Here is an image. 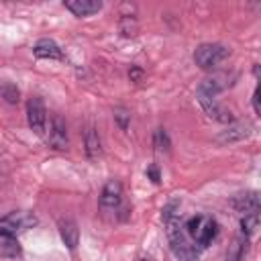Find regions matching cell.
<instances>
[{"label": "cell", "mask_w": 261, "mask_h": 261, "mask_svg": "<svg viewBox=\"0 0 261 261\" xmlns=\"http://www.w3.org/2000/svg\"><path fill=\"white\" fill-rule=\"evenodd\" d=\"M139 261H151V259H139Z\"/></svg>", "instance_id": "cell-24"}, {"label": "cell", "mask_w": 261, "mask_h": 261, "mask_svg": "<svg viewBox=\"0 0 261 261\" xmlns=\"http://www.w3.org/2000/svg\"><path fill=\"white\" fill-rule=\"evenodd\" d=\"M84 141H86V155L90 159H98L100 153H102V143H100V135H98V130L94 126H88L86 128Z\"/></svg>", "instance_id": "cell-12"}, {"label": "cell", "mask_w": 261, "mask_h": 261, "mask_svg": "<svg viewBox=\"0 0 261 261\" xmlns=\"http://www.w3.org/2000/svg\"><path fill=\"white\" fill-rule=\"evenodd\" d=\"M251 135V124L249 122H230L220 135H218V141L220 143H237V141H243Z\"/></svg>", "instance_id": "cell-9"}, {"label": "cell", "mask_w": 261, "mask_h": 261, "mask_svg": "<svg viewBox=\"0 0 261 261\" xmlns=\"http://www.w3.org/2000/svg\"><path fill=\"white\" fill-rule=\"evenodd\" d=\"M0 96H2L8 104H16V102H18L20 92H18V88H16L14 84H4V86L0 88Z\"/></svg>", "instance_id": "cell-16"}, {"label": "cell", "mask_w": 261, "mask_h": 261, "mask_svg": "<svg viewBox=\"0 0 261 261\" xmlns=\"http://www.w3.org/2000/svg\"><path fill=\"white\" fill-rule=\"evenodd\" d=\"M153 145L159 149V151H167L169 149V139H167V133L163 128H157L155 135H153Z\"/></svg>", "instance_id": "cell-18"}, {"label": "cell", "mask_w": 261, "mask_h": 261, "mask_svg": "<svg viewBox=\"0 0 261 261\" xmlns=\"http://www.w3.org/2000/svg\"><path fill=\"white\" fill-rule=\"evenodd\" d=\"M63 6L71 14L80 16V18L82 16H92V14H96V12L102 10V2L100 0H65Z\"/></svg>", "instance_id": "cell-8"}, {"label": "cell", "mask_w": 261, "mask_h": 261, "mask_svg": "<svg viewBox=\"0 0 261 261\" xmlns=\"http://www.w3.org/2000/svg\"><path fill=\"white\" fill-rule=\"evenodd\" d=\"M0 255L6 257H18L20 255V245L14 237L8 234H0Z\"/></svg>", "instance_id": "cell-14"}, {"label": "cell", "mask_w": 261, "mask_h": 261, "mask_svg": "<svg viewBox=\"0 0 261 261\" xmlns=\"http://www.w3.org/2000/svg\"><path fill=\"white\" fill-rule=\"evenodd\" d=\"M184 228L186 234L192 239V243H196L198 247H208L218 232L216 220L210 216H192Z\"/></svg>", "instance_id": "cell-1"}, {"label": "cell", "mask_w": 261, "mask_h": 261, "mask_svg": "<svg viewBox=\"0 0 261 261\" xmlns=\"http://www.w3.org/2000/svg\"><path fill=\"white\" fill-rule=\"evenodd\" d=\"M175 208H177V202H169V204L163 208V214H161L163 222L169 220V218H173V216H177V214H175Z\"/></svg>", "instance_id": "cell-20"}, {"label": "cell", "mask_w": 261, "mask_h": 261, "mask_svg": "<svg viewBox=\"0 0 261 261\" xmlns=\"http://www.w3.org/2000/svg\"><path fill=\"white\" fill-rule=\"evenodd\" d=\"M33 53L39 59H63V51L53 39H39L33 47Z\"/></svg>", "instance_id": "cell-10"}, {"label": "cell", "mask_w": 261, "mask_h": 261, "mask_svg": "<svg viewBox=\"0 0 261 261\" xmlns=\"http://www.w3.org/2000/svg\"><path fill=\"white\" fill-rule=\"evenodd\" d=\"M257 228H259V212L245 214V216L241 218V230H243L245 237H251Z\"/></svg>", "instance_id": "cell-15"}, {"label": "cell", "mask_w": 261, "mask_h": 261, "mask_svg": "<svg viewBox=\"0 0 261 261\" xmlns=\"http://www.w3.org/2000/svg\"><path fill=\"white\" fill-rule=\"evenodd\" d=\"M47 141L53 149L57 151H65L67 149V126H65V120L59 116V114H53L51 120H49V135H47Z\"/></svg>", "instance_id": "cell-4"}, {"label": "cell", "mask_w": 261, "mask_h": 261, "mask_svg": "<svg viewBox=\"0 0 261 261\" xmlns=\"http://www.w3.org/2000/svg\"><path fill=\"white\" fill-rule=\"evenodd\" d=\"M128 77L133 80V82H141V77H143V69L141 67H130V71H128Z\"/></svg>", "instance_id": "cell-21"}, {"label": "cell", "mask_w": 261, "mask_h": 261, "mask_svg": "<svg viewBox=\"0 0 261 261\" xmlns=\"http://www.w3.org/2000/svg\"><path fill=\"white\" fill-rule=\"evenodd\" d=\"M232 208L241 214H253V212H259V194L257 192H243V194H237L232 200H230Z\"/></svg>", "instance_id": "cell-6"}, {"label": "cell", "mask_w": 261, "mask_h": 261, "mask_svg": "<svg viewBox=\"0 0 261 261\" xmlns=\"http://www.w3.org/2000/svg\"><path fill=\"white\" fill-rule=\"evenodd\" d=\"M147 175L151 177L153 184H159V179H161V177H159V169H157V165H151V167L147 169Z\"/></svg>", "instance_id": "cell-22"}, {"label": "cell", "mask_w": 261, "mask_h": 261, "mask_svg": "<svg viewBox=\"0 0 261 261\" xmlns=\"http://www.w3.org/2000/svg\"><path fill=\"white\" fill-rule=\"evenodd\" d=\"M198 100H200V104H202L204 112H206L210 118H214V120H218V122H224V124L234 122L232 112H230V110H226V108H222V106L216 102V98H214V96L198 94Z\"/></svg>", "instance_id": "cell-5"}, {"label": "cell", "mask_w": 261, "mask_h": 261, "mask_svg": "<svg viewBox=\"0 0 261 261\" xmlns=\"http://www.w3.org/2000/svg\"><path fill=\"white\" fill-rule=\"evenodd\" d=\"M253 110H255V114L261 112V106H259V86H257L255 92H253Z\"/></svg>", "instance_id": "cell-23"}, {"label": "cell", "mask_w": 261, "mask_h": 261, "mask_svg": "<svg viewBox=\"0 0 261 261\" xmlns=\"http://www.w3.org/2000/svg\"><path fill=\"white\" fill-rule=\"evenodd\" d=\"M230 55V49L222 43H204L194 51V61L200 69H214L218 67L226 57Z\"/></svg>", "instance_id": "cell-2"}, {"label": "cell", "mask_w": 261, "mask_h": 261, "mask_svg": "<svg viewBox=\"0 0 261 261\" xmlns=\"http://www.w3.org/2000/svg\"><path fill=\"white\" fill-rule=\"evenodd\" d=\"M247 247H249V237H237L232 241V245L228 247V253H226V259L228 261H243V257L247 255Z\"/></svg>", "instance_id": "cell-13"}, {"label": "cell", "mask_w": 261, "mask_h": 261, "mask_svg": "<svg viewBox=\"0 0 261 261\" xmlns=\"http://www.w3.org/2000/svg\"><path fill=\"white\" fill-rule=\"evenodd\" d=\"M27 120H29V126L35 135H43L45 133V124H47V110H45V104L41 98L33 96L29 98L27 102Z\"/></svg>", "instance_id": "cell-3"}, {"label": "cell", "mask_w": 261, "mask_h": 261, "mask_svg": "<svg viewBox=\"0 0 261 261\" xmlns=\"http://www.w3.org/2000/svg\"><path fill=\"white\" fill-rule=\"evenodd\" d=\"M59 234H61V241L65 243L67 249H75L77 243H80V230H77V224L69 218L65 220H59Z\"/></svg>", "instance_id": "cell-11"}, {"label": "cell", "mask_w": 261, "mask_h": 261, "mask_svg": "<svg viewBox=\"0 0 261 261\" xmlns=\"http://www.w3.org/2000/svg\"><path fill=\"white\" fill-rule=\"evenodd\" d=\"M122 200V186L118 179H108L100 194V206L102 208H116Z\"/></svg>", "instance_id": "cell-7"}, {"label": "cell", "mask_w": 261, "mask_h": 261, "mask_svg": "<svg viewBox=\"0 0 261 261\" xmlns=\"http://www.w3.org/2000/svg\"><path fill=\"white\" fill-rule=\"evenodd\" d=\"M120 33H122L124 37H133V35L137 33V22H135L133 16L122 14V18H120Z\"/></svg>", "instance_id": "cell-17"}, {"label": "cell", "mask_w": 261, "mask_h": 261, "mask_svg": "<svg viewBox=\"0 0 261 261\" xmlns=\"http://www.w3.org/2000/svg\"><path fill=\"white\" fill-rule=\"evenodd\" d=\"M114 118H116V122H118V126H120L122 130H126V128H128L130 114H128V110H126V108H114Z\"/></svg>", "instance_id": "cell-19"}]
</instances>
